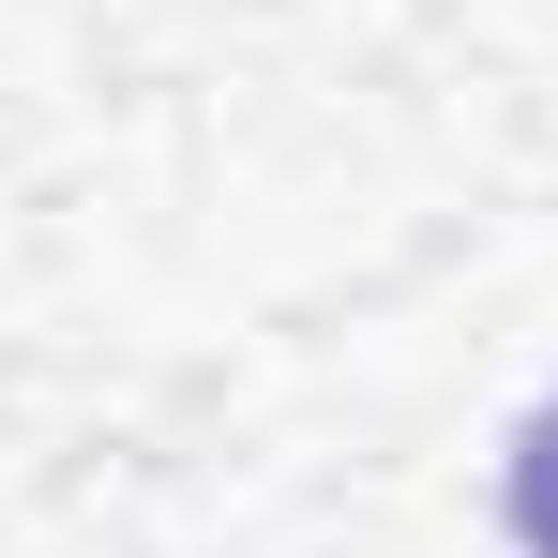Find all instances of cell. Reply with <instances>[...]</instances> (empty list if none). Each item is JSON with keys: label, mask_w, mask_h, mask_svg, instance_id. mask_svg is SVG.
Returning <instances> with one entry per match:
<instances>
[{"label": "cell", "mask_w": 558, "mask_h": 558, "mask_svg": "<svg viewBox=\"0 0 558 558\" xmlns=\"http://www.w3.org/2000/svg\"><path fill=\"white\" fill-rule=\"evenodd\" d=\"M498 513H513V544L558 558V392L513 423V468H498Z\"/></svg>", "instance_id": "1"}]
</instances>
